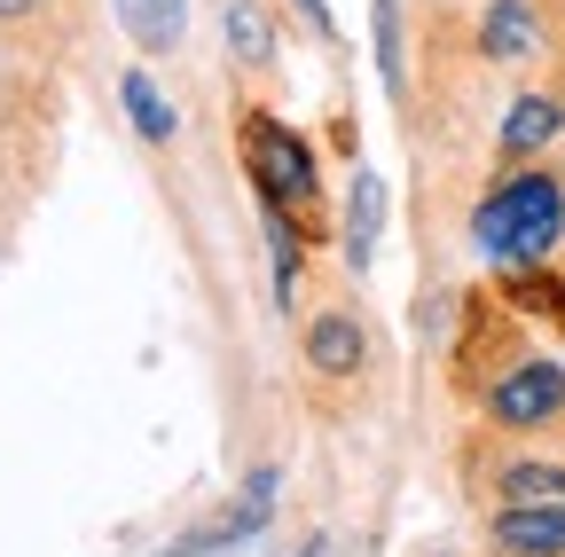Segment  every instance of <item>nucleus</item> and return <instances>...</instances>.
I'll list each match as a JSON object with an SVG mask.
<instances>
[{
  "mask_svg": "<svg viewBox=\"0 0 565 557\" xmlns=\"http://www.w3.org/2000/svg\"><path fill=\"white\" fill-rule=\"evenodd\" d=\"M557 228H565V189H557L550 173H519V181H503V189L479 204V221H471L479 251H487V259H503V267L542 259V251L557 244Z\"/></svg>",
  "mask_w": 565,
  "mask_h": 557,
  "instance_id": "1",
  "label": "nucleus"
},
{
  "mask_svg": "<svg viewBox=\"0 0 565 557\" xmlns=\"http://www.w3.org/2000/svg\"><path fill=\"white\" fill-rule=\"evenodd\" d=\"M244 165H252L259 204L291 213L299 228L315 221V204H322V173H315V150H307L282 118H267V110H252V118H244Z\"/></svg>",
  "mask_w": 565,
  "mask_h": 557,
  "instance_id": "2",
  "label": "nucleus"
},
{
  "mask_svg": "<svg viewBox=\"0 0 565 557\" xmlns=\"http://www.w3.org/2000/svg\"><path fill=\"white\" fill-rule=\"evenodd\" d=\"M275 479H282V471H267V463H259V471L244 479V495H236L221 518L189 526V534H181L173 549H158V557H236V549H252V542L275 526Z\"/></svg>",
  "mask_w": 565,
  "mask_h": 557,
  "instance_id": "3",
  "label": "nucleus"
},
{
  "mask_svg": "<svg viewBox=\"0 0 565 557\" xmlns=\"http://www.w3.org/2000/svg\"><path fill=\"white\" fill-rule=\"evenodd\" d=\"M487 408H494V425L534 432V425H550V416L565 408V369H557V362H519L503 385L487 393Z\"/></svg>",
  "mask_w": 565,
  "mask_h": 557,
  "instance_id": "4",
  "label": "nucleus"
},
{
  "mask_svg": "<svg viewBox=\"0 0 565 557\" xmlns=\"http://www.w3.org/2000/svg\"><path fill=\"white\" fill-rule=\"evenodd\" d=\"M494 542L511 557H565V503H511L494 518Z\"/></svg>",
  "mask_w": 565,
  "mask_h": 557,
  "instance_id": "5",
  "label": "nucleus"
},
{
  "mask_svg": "<svg viewBox=\"0 0 565 557\" xmlns=\"http://www.w3.org/2000/svg\"><path fill=\"white\" fill-rule=\"evenodd\" d=\"M377 228H385V181L377 173H353V204H345V267L353 275H370Z\"/></svg>",
  "mask_w": 565,
  "mask_h": 557,
  "instance_id": "6",
  "label": "nucleus"
},
{
  "mask_svg": "<svg viewBox=\"0 0 565 557\" xmlns=\"http://www.w3.org/2000/svg\"><path fill=\"white\" fill-rule=\"evenodd\" d=\"M557 126H565V103H557V95H519V103H511V118H503V150H511V158H526V150L557 142Z\"/></svg>",
  "mask_w": 565,
  "mask_h": 557,
  "instance_id": "7",
  "label": "nucleus"
},
{
  "mask_svg": "<svg viewBox=\"0 0 565 557\" xmlns=\"http://www.w3.org/2000/svg\"><path fill=\"white\" fill-rule=\"evenodd\" d=\"M118 24H126L134 47H181L189 9H181V0H118Z\"/></svg>",
  "mask_w": 565,
  "mask_h": 557,
  "instance_id": "8",
  "label": "nucleus"
},
{
  "mask_svg": "<svg viewBox=\"0 0 565 557\" xmlns=\"http://www.w3.org/2000/svg\"><path fill=\"white\" fill-rule=\"evenodd\" d=\"M307 362H315L322 377H345L353 362H362V330H353V314H322V322H307Z\"/></svg>",
  "mask_w": 565,
  "mask_h": 557,
  "instance_id": "9",
  "label": "nucleus"
},
{
  "mask_svg": "<svg viewBox=\"0 0 565 557\" xmlns=\"http://www.w3.org/2000/svg\"><path fill=\"white\" fill-rule=\"evenodd\" d=\"M118 103H126V118H134L141 142H173V110H166V95H158L150 72H126L118 79Z\"/></svg>",
  "mask_w": 565,
  "mask_h": 557,
  "instance_id": "10",
  "label": "nucleus"
},
{
  "mask_svg": "<svg viewBox=\"0 0 565 557\" xmlns=\"http://www.w3.org/2000/svg\"><path fill=\"white\" fill-rule=\"evenodd\" d=\"M479 40H487L494 63H519V55L534 47V9H526V0H494L487 24H479Z\"/></svg>",
  "mask_w": 565,
  "mask_h": 557,
  "instance_id": "11",
  "label": "nucleus"
},
{
  "mask_svg": "<svg viewBox=\"0 0 565 557\" xmlns=\"http://www.w3.org/2000/svg\"><path fill=\"white\" fill-rule=\"evenodd\" d=\"M228 47L244 55V63H275V24H267V9L259 0H228Z\"/></svg>",
  "mask_w": 565,
  "mask_h": 557,
  "instance_id": "12",
  "label": "nucleus"
},
{
  "mask_svg": "<svg viewBox=\"0 0 565 557\" xmlns=\"http://www.w3.org/2000/svg\"><path fill=\"white\" fill-rule=\"evenodd\" d=\"M370 32H377V79H385V95H401L408 87V72H401V0H377Z\"/></svg>",
  "mask_w": 565,
  "mask_h": 557,
  "instance_id": "13",
  "label": "nucleus"
},
{
  "mask_svg": "<svg viewBox=\"0 0 565 557\" xmlns=\"http://www.w3.org/2000/svg\"><path fill=\"white\" fill-rule=\"evenodd\" d=\"M503 495L511 503H565V471L557 463H511L503 471Z\"/></svg>",
  "mask_w": 565,
  "mask_h": 557,
  "instance_id": "14",
  "label": "nucleus"
},
{
  "mask_svg": "<svg viewBox=\"0 0 565 557\" xmlns=\"http://www.w3.org/2000/svg\"><path fill=\"white\" fill-rule=\"evenodd\" d=\"M299 557H338V542H330V534H307V542H299Z\"/></svg>",
  "mask_w": 565,
  "mask_h": 557,
  "instance_id": "15",
  "label": "nucleus"
},
{
  "mask_svg": "<svg viewBox=\"0 0 565 557\" xmlns=\"http://www.w3.org/2000/svg\"><path fill=\"white\" fill-rule=\"evenodd\" d=\"M299 9H307V17H315V24H322V32H330V9H322V0H299Z\"/></svg>",
  "mask_w": 565,
  "mask_h": 557,
  "instance_id": "16",
  "label": "nucleus"
},
{
  "mask_svg": "<svg viewBox=\"0 0 565 557\" xmlns=\"http://www.w3.org/2000/svg\"><path fill=\"white\" fill-rule=\"evenodd\" d=\"M24 9H32V0H0V17H24Z\"/></svg>",
  "mask_w": 565,
  "mask_h": 557,
  "instance_id": "17",
  "label": "nucleus"
}]
</instances>
